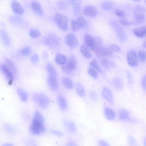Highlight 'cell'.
I'll return each instance as SVG.
<instances>
[{"label":"cell","mask_w":146,"mask_h":146,"mask_svg":"<svg viewBox=\"0 0 146 146\" xmlns=\"http://www.w3.org/2000/svg\"><path fill=\"white\" fill-rule=\"evenodd\" d=\"M30 130L33 134L39 135L43 133L46 131L44 117L38 110L34 113L30 127Z\"/></svg>","instance_id":"cell-1"},{"label":"cell","mask_w":146,"mask_h":146,"mask_svg":"<svg viewBox=\"0 0 146 146\" xmlns=\"http://www.w3.org/2000/svg\"><path fill=\"white\" fill-rule=\"evenodd\" d=\"M146 9L144 7L140 5H138L135 7L133 12L144 13Z\"/></svg>","instance_id":"cell-45"},{"label":"cell","mask_w":146,"mask_h":146,"mask_svg":"<svg viewBox=\"0 0 146 146\" xmlns=\"http://www.w3.org/2000/svg\"><path fill=\"white\" fill-rule=\"evenodd\" d=\"M5 64L13 74H16L17 72V68L14 63L10 59L6 58L5 60Z\"/></svg>","instance_id":"cell-27"},{"label":"cell","mask_w":146,"mask_h":146,"mask_svg":"<svg viewBox=\"0 0 146 146\" xmlns=\"http://www.w3.org/2000/svg\"><path fill=\"white\" fill-rule=\"evenodd\" d=\"M63 86L68 89H72L74 88V84L72 80L67 77H63L62 80Z\"/></svg>","instance_id":"cell-25"},{"label":"cell","mask_w":146,"mask_h":146,"mask_svg":"<svg viewBox=\"0 0 146 146\" xmlns=\"http://www.w3.org/2000/svg\"><path fill=\"white\" fill-rule=\"evenodd\" d=\"M30 36L34 38H37L40 35V33L39 30L35 28H32L29 31Z\"/></svg>","instance_id":"cell-38"},{"label":"cell","mask_w":146,"mask_h":146,"mask_svg":"<svg viewBox=\"0 0 146 146\" xmlns=\"http://www.w3.org/2000/svg\"><path fill=\"white\" fill-rule=\"evenodd\" d=\"M127 60L128 64L132 67L137 66L139 63L137 53L133 50L128 51L127 55Z\"/></svg>","instance_id":"cell-8"},{"label":"cell","mask_w":146,"mask_h":146,"mask_svg":"<svg viewBox=\"0 0 146 146\" xmlns=\"http://www.w3.org/2000/svg\"><path fill=\"white\" fill-rule=\"evenodd\" d=\"M66 146H76L77 145L74 141L71 140L68 141L66 143Z\"/></svg>","instance_id":"cell-54"},{"label":"cell","mask_w":146,"mask_h":146,"mask_svg":"<svg viewBox=\"0 0 146 146\" xmlns=\"http://www.w3.org/2000/svg\"><path fill=\"white\" fill-rule=\"evenodd\" d=\"M17 92L21 101L25 102L27 100L28 96L25 90L21 88H18L17 89Z\"/></svg>","instance_id":"cell-29"},{"label":"cell","mask_w":146,"mask_h":146,"mask_svg":"<svg viewBox=\"0 0 146 146\" xmlns=\"http://www.w3.org/2000/svg\"><path fill=\"white\" fill-rule=\"evenodd\" d=\"M55 20L58 26L62 30L66 31L68 29V20L65 15L59 13H56L55 16Z\"/></svg>","instance_id":"cell-4"},{"label":"cell","mask_w":146,"mask_h":146,"mask_svg":"<svg viewBox=\"0 0 146 146\" xmlns=\"http://www.w3.org/2000/svg\"><path fill=\"white\" fill-rule=\"evenodd\" d=\"M110 25L114 29L119 41L121 43L125 42L127 40V35L125 31L116 21H111Z\"/></svg>","instance_id":"cell-3"},{"label":"cell","mask_w":146,"mask_h":146,"mask_svg":"<svg viewBox=\"0 0 146 146\" xmlns=\"http://www.w3.org/2000/svg\"><path fill=\"white\" fill-rule=\"evenodd\" d=\"M89 97L90 99L94 102H96L98 99V95L97 93L94 91L91 90L89 93Z\"/></svg>","instance_id":"cell-40"},{"label":"cell","mask_w":146,"mask_h":146,"mask_svg":"<svg viewBox=\"0 0 146 146\" xmlns=\"http://www.w3.org/2000/svg\"><path fill=\"white\" fill-rule=\"evenodd\" d=\"M112 84L114 88L118 90H121L123 89V83L122 80L119 78H115L112 81Z\"/></svg>","instance_id":"cell-26"},{"label":"cell","mask_w":146,"mask_h":146,"mask_svg":"<svg viewBox=\"0 0 146 146\" xmlns=\"http://www.w3.org/2000/svg\"><path fill=\"white\" fill-rule=\"evenodd\" d=\"M133 0L135 1H139L140 0Z\"/></svg>","instance_id":"cell-62"},{"label":"cell","mask_w":146,"mask_h":146,"mask_svg":"<svg viewBox=\"0 0 146 146\" xmlns=\"http://www.w3.org/2000/svg\"><path fill=\"white\" fill-rule=\"evenodd\" d=\"M76 90L78 95L80 98H84L86 95L85 89L82 84L79 82L76 83Z\"/></svg>","instance_id":"cell-22"},{"label":"cell","mask_w":146,"mask_h":146,"mask_svg":"<svg viewBox=\"0 0 146 146\" xmlns=\"http://www.w3.org/2000/svg\"><path fill=\"white\" fill-rule=\"evenodd\" d=\"M77 61L76 57L73 55L70 56L67 64L62 68V70L66 73H70L76 68Z\"/></svg>","instance_id":"cell-6"},{"label":"cell","mask_w":146,"mask_h":146,"mask_svg":"<svg viewBox=\"0 0 146 146\" xmlns=\"http://www.w3.org/2000/svg\"><path fill=\"white\" fill-rule=\"evenodd\" d=\"M84 41L87 46L94 51L96 47V42L95 38L89 34H86L84 37Z\"/></svg>","instance_id":"cell-10"},{"label":"cell","mask_w":146,"mask_h":146,"mask_svg":"<svg viewBox=\"0 0 146 146\" xmlns=\"http://www.w3.org/2000/svg\"><path fill=\"white\" fill-rule=\"evenodd\" d=\"M57 100L61 110L63 111H65L67 108L68 103L65 97L62 94H59L57 96Z\"/></svg>","instance_id":"cell-17"},{"label":"cell","mask_w":146,"mask_h":146,"mask_svg":"<svg viewBox=\"0 0 146 146\" xmlns=\"http://www.w3.org/2000/svg\"><path fill=\"white\" fill-rule=\"evenodd\" d=\"M68 1L71 4L73 5L77 3H80L81 0H68Z\"/></svg>","instance_id":"cell-56"},{"label":"cell","mask_w":146,"mask_h":146,"mask_svg":"<svg viewBox=\"0 0 146 146\" xmlns=\"http://www.w3.org/2000/svg\"><path fill=\"white\" fill-rule=\"evenodd\" d=\"M46 69L50 75L56 76L57 72L54 66L50 63H48L46 65Z\"/></svg>","instance_id":"cell-33"},{"label":"cell","mask_w":146,"mask_h":146,"mask_svg":"<svg viewBox=\"0 0 146 146\" xmlns=\"http://www.w3.org/2000/svg\"><path fill=\"white\" fill-rule=\"evenodd\" d=\"M138 56L141 62L143 63L146 62V51L141 50L139 51Z\"/></svg>","instance_id":"cell-39"},{"label":"cell","mask_w":146,"mask_h":146,"mask_svg":"<svg viewBox=\"0 0 146 146\" xmlns=\"http://www.w3.org/2000/svg\"><path fill=\"white\" fill-rule=\"evenodd\" d=\"M142 46L143 47L146 48V39L143 42Z\"/></svg>","instance_id":"cell-58"},{"label":"cell","mask_w":146,"mask_h":146,"mask_svg":"<svg viewBox=\"0 0 146 146\" xmlns=\"http://www.w3.org/2000/svg\"><path fill=\"white\" fill-rule=\"evenodd\" d=\"M73 5L74 14L76 15H80L82 12V7L80 3H77Z\"/></svg>","instance_id":"cell-34"},{"label":"cell","mask_w":146,"mask_h":146,"mask_svg":"<svg viewBox=\"0 0 146 146\" xmlns=\"http://www.w3.org/2000/svg\"><path fill=\"white\" fill-rule=\"evenodd\" d=\"M145 3L146 4V0H145Z\"/></svg>","instance_id":"cell-61"},{"label":"cell","mask_w":146,"mask_h":146,"mask_svg":"<svg viewBox=\"0 0 146 146\" xmlns=\"http://www.w3.org/2000/svg\"><path fill=\"white\" fill-rule=\"evenodd\" d=\"M31 51V49L29 46H26L21 51V54L24 56H27L29 55Z\"/></svg>","instance_id":"cell-43"},{"label":"cell","mask_w":146,"mask_h":146,"mask_svg":"<svg viewBox=\"0 0 146 146\" xmlns=\"http://www.w3.org/2000/svg\"><path fill=\"white\" fill-rule=\"evenodd\" d=\"M65 40L66 44L71 48H74L78 45L77 39L73 34L70 33L68 34L65 36Z\"/></svg>","instance_id":"cell-13"},{"label":"cell","mask_w":146,"mask_h":146,"mask_svg":"<svg viewBox=\"0 0 146 146\" xmlns=\"http://www.w3.org/2000/svg\"><path fill=\"white\" fill-rule=\"evenodd\" d=\"M118 115L119 119L122 121L131 123H137V120L131 117L130 112L124 108L119 109Z\"/></svg>","instance_id":"cell-5"},{"label":"cell","mask_w":146,"mask_h":146,"mask_svg":"<svg viewBox=\"0 0 146 146\" xmlns=\"http://www.w3.org/2000/svg\"><path fill=\"white\" fill-rule=\"evenodd\" d=\"M104 114L106 118L109 121L113 120L115 117V113L114 111L107 106L105 107L103 109Z\"/></svg>","instance_id":"cell-18"},{"label":"cell","mask_w":146,"mask_h":146,"mask_svg":"<svg viewBox=\"0 0 146 146\" xmlns=\"http://www.w3.org/2000/svg\"><path fill=\"white\" fill-rule=\"evenodd\" d=\"M71 28L72 30L74 32L78 31L81 29L76 20L74 19L71 20Z\"/></svg>","instance_id":"cell-36"},{"label":"cell","mask_w":146,"mask_h":146,"mask_svg":"<svg viewBox=\"0 0 146 146\" xmlns=\"http://www.w3.org/2000/svg\"><path fill=\"white\" fill-rule=\"evenodd\" d=\"M98 144L100 146H108L110 145L106 141L103 139H100L98 141Z\"/></svg>","instance_id":"cell-50"},{"label":"cell","mask_w":146,"mask_h":146,"mask_svg":"<svg viewBox=\"0 0 146 146\" xmlns=\"http://www.w3.org/2000/svg\"><path fill=\"white\" fill-rule=\"evenodd\" d=\"M1 71L8 81L9 84H11L14 78L13 74L6 64H3L1 66Z\"/></svg>","instance_id":"cell-12"},{"label":"cell","mask_w":146,"mask_h":146,"mask_svg":"<svg viewBox=\"0 0 146 146\" xmlns=\"http://www.w3.org/2000/svg\"><path fill=\"white\" fill-rule=\"evenodd\" d=\"M120 22L122 25L124 26H129L135 24L134 22L129 21L125 19H120Z\"/></svg>","instance_id":"cell-46"},{"label":"cell","mask_w":146,"mask_h":146,"mask_svg":"<svg viewBox=\"0 0 146 146\" xmlns=\"http://www.w3.org/2000/svg\"><path fill=\"white\" fill-rule=\"evenodd\" d=\"M143 142L144 145L146 146V136L144 138Z\"/></svg>","instance_id":"cell-59"},{"label":"cell","mask_w":146,"mask_h":146,"mask_svg":"<svg viewBox=\"0 0 146 146\" xmlns=\"http://www.w3.org/2000/svg\"><path fill=\"white\" fill-rule=\"evenodd\" d=\"M141 86L143 89L146 90V74L144 75L142 78Z\"/></svg>","instance_id":"cell-51"},{"label":"cell","mask_w":146,"mask_h":146,"mask_svg":"<svg viewBox=\"0 0 146 146\" xmlns=\"http://www.w3.org/2000/svg\"><path fill=\"white\" fill-rule=\"evenodd\" d=\"M100 62L102 66L106 69H108L115 65L113 62L105 57H102L101 58L100 60Z\"/></svg>","instance_id":"cell-23"},{"label":"cell","mask_w":146,"mask_h":146,"mask_svg":"<svg viewBox=\"0 0 146 146\" xmlns=\"http://www.w3.org/2000/svg\"><path fill=\"white\" fill-rule=\"evenodd\" d=\"M126 73L128 84H132L134 82V79L132 74L128 70H126Z\"/></svg>","instance_id":"cell-44"},{"label":"cell","mask_w":146,"mask_h":146,"mask_svg":"<svg viewBox=\"0 0 146 146\" xmlns=\"http://www.w3.org/2000/svg\"><path fill=\"white\" fill-rule=\"evenodd\" d=\"M43 58L44 59H46L48 57V54L46 51H44L43 54Z\"/></svg>","instance_id":"cell-57"},{"label":"cell","mask_w":146,"mask_h":146,"mask_svg":"<svg viewBox=\"0 0 146 146\" xmlns=\"http://www.w3.org/2000/svg\"><path fill=\"white\" fill-rule=\"evenodd\" d=\"M102 93L103 97L108 103L111 105L113 104V96L109 88L107 87H104L102 89Z\"/></svg>","instance_id":"cell-11"},{"label":"cell","mask_w":146,"mask_h":146,"mask_svg":"<svg viewBox=\"0 0 146 146\" xmlns=\"http://www.w3.org/2000/svg\"><path fill=\"white\" fill-rule=\"evenodd\" d=\"M62 124L65 130L69 134L73 135L76 133V126L72 120L68 119H64L62 121Z\"/></svg>","instance_id":"cell-7"},{"label":"cell","mask_w":146,"mask_h":146,"mask_svg":"<svg viewBox=\"0 0 146 146\" xmlns=\"http://www.w3.org/2000/svg\"><path fill=\"white\" fill-rule=\"evenodd\" d=\"M109 48L112 52H118L120 50L119 46L115 44L111 45Z\"/></svg>","instance_id":"cell-49"},{"label":"cell","mask_w":146,"mask_h":146,"mask_svg":"<svg viewBox=\"0 0 146 146\" xmlns=\"http://www.w3.org/2000/svg\"><path fill=\"white\" fill-rule=\"evenodd\" d=\"M134 19L135 25L143 23L145 20V16L143 13L133 12Z\"/></svg>","instance_id":"cell-20"},{"label":"cell","mask_w":146,"mask_h":146,"mask_svg":"<svg viewBox=\"0 0 146 146\" xmlns=\"http://www.w3.org/2000/svg\"><path fill=\"white\" fill-rule=\"evenodd\" d=\"M1 36L4 44L6 45H9L10 42L9 39L5 31H2L1 32Z\"/></svg>","instance_id":"cell-37"},{"label":"cell","mask_w":146,"mask_h":146,"mask_svg":"<svg viewBox=\"0 0 146 146\" xmlns=\"http://www.w3.org/2000/svg\"><path fill=\"white\" fill-rule=\"evenodd\" d=\"M31 6L33 10L37 15L40 16L43 15V10L39 3L35 1H33L31 3Z\"/></svg>","instance_id":"cell-21"},{"label":"cell","mask_w":146,"mask_h":146,"mask_svg":"<svg viewBox=\"0 0 146 146\" xmlns=\"http://www.w3.org/2000/svg\"><path fill=\"white\" fill-rule=\"evenodd\" d=\"M76 21L81 29L85 28L87 25V22L86 20L82 17H79Z\"/></svg>","instance_id":"cell-32"},{"label":"cell","mask_w":146,"mask_h":146,"mask_svg":"<svg viewBox=\"0 0 146 146\" xmlns=\"http://www.w3.org/2000/svg\"><path fill=\"white\" fill-rule=\"evenodd\" d=\"M51 132L54 135L58 137H62L64 135L63 133L62 132L55 130H52Z\"/></svg>","instance_id":"cell-52"},{"label":"cell","mask_w":146,"mask_h":146,"mask_svg":"<svg viewBox=\"0 0 146 146\" xmlns=\"http://www.w3.org/2000/svg\"><path fill=\"white\" fill-rule=\"evenodd\" d=\"M50 40V44L56 45L58 44V40L56 37L54 35L50 34L48 37Z\"/></svg>","instance_id":"cell-42"},{"label":"cell","mask_w":146,"mask_h":146,"mask_svg":"<svg viewBox=\"0 0 146 146\" xmlns=\"http://www.w3.org/2000/svg\"><path fill=\"white\" fill-rule=\"evenodd\" d=\"M80 51L83 56L86 58L89 59L91 58L92 53L88 47L86 45L82 44L80 46Z\"/></svg>","instance_id":"cell-24"},{"label":"cell","mask_w":146,"mask_h":146,"mask_svg":"<svg viewBox=\"0 0 146 146\" xmlns=\"http://www.w3.org/2000/svg\"><path fill=\"white\" fill-rule=\"evenodd\" d=\"M38 56L36 54H34L31 57V61L34 63L37 62L38 60Z\"/></svg>","instance_id":"cell-53"},{"label":"cell","mask_w":146,"mask_h":146,"mask_svg":"<svg viewBox=\"0 0 146 146\" xmlns=\"http://www.w3.org/2000/svg\"><path fill=\"white\" fill-rule=\"evenodd\" d=\"M116 15L121 18H123L125 16V13L123 10L119 9H116L115 11Z\"/></svg>","instance_id":"cell-47"},{"label":"cell","mask_w":146,"mask_h":146,"mask_svg":"<svg viewBox=\"0 0 146 146\" xmlns=\"http://www.w3.org/2000/svg\"><path fill=\"white\" fill-rule=\"evenodd\" d=\"M34 102L39 107L45 109L47 108L50 103L49 98L45 94L41 93H35L32 96Z\"/></svg>","instance_id":"cell-2"},{"label":"cell","mask_w":146,"mask_h":146,"mask_svg":"<svg viewBox=\"0 0 146 146\" xmlns=\"http://www.w3.org/2000/svg\"><path fill=\"white\" fill-rule=\"evenodd\" d=\"M3 127L5 130L9 134H13L15 133L14 129L12 126L9 124H4Z\"/></svg>","instance_id":"cell-41"},{"label":"cell","mask_w":146,"mask_h":146,"mask_svg":"<svg viewBox=\"0 0 146 146\" xmlns=\"http://www.w3.org/2000/svg\"><path fill=\"white\" fill-rule=\"evenodd\" d=\"M97 71L92 66L89 67L88 70V74L94 79H96L98 77Z\"/></svg>","instance_id":"cell-35"},{"label":"cell","mask_w":146,"mask_h":146,"mask_svg":"<svg viewBox=\"0 0 146 146\" xmlns=\"http://www.w3.org/2000/svg\"><path fill=\"white\" fill-rule=\"evenodd\" d=\"M55 60L58 64L60 65H63L66 63L67 59L64 55L62 54H58L56 55Z\"/></svg>","instance_id":"cell-28"},{"label":"cell","mask_w":146,"mask_h":146,"mask_svg":"<svg viewBox=\"0 0 146 146\" xmlns=\"http://www.w3.org/2000/svg\"><path fill=\"white\" fill-rule=\"evenodd\" d=\"M83 12L85 15L91 17H96L98 13L96 8L91 5L86 6L84 8Z\"/></svg>","instance_id":"cell-14"},{"label":"cell","mask_w":146,"mask_h":146,"mask_svg":"<svg viewBox=\"0 0 146 146\" xmlns=\"http://www.w3.org/2000/svg\"><path fill=\"white\" fill-rule=\"evenodd\" d=\"M94 52L98 56L102 57L110 56L113 54L112 52L109 48L104 45L97 48Z\"/></svg>","instance_id":"cell-9"},{"label":"cell","mask_w":146,"mask_h":146,"mask_svg":"<svg viewBox=\"0 0 146 146\" xmlns=\"http://www.w3.org/2000/svg\"><path fill=\"white\" fill-rule=\"evenodd\" d=\"M134 35L139 38L146 37V25H143L134 28L133 30Z\"/></svg>","instance_id":"cell-15"},{"label":"cell","mask_w":146,"mask_h":146,"mask_svg":"<svg viewBox=\"0 0 146 146\" xmlns=\"http://www.w3.org/2000/svg\"><path fill=\"white\" fill-rule=\"evenodd\" d=\"M48 83L49 87L52 90L56 91L58 89V84L56 76L50 74L48 78Z\"/></svg>","instance_id":"cell-16"},{"label":"cell","mask_w":146,"mask_h":146,"mask_svg":"<svg viewBox=\"0 0 146 146\" xmlns=\"http://www.w3.org/2000/svg\"><path fill=\"white\" fill-rule=\"evenodd\" d=\"M113 7V3L109 1H105L101 4L102 8L105 11H109Z\"/></svg>","instance_id":"cell-30"},{"label":"cell","mask_w":146,"mask_h":146,"mask_svg":"<svg viewBox=\"0 0 146 146\" xmlns=\"http://www.w3.org/2000/svg\"><path fill=\"white\" fill-rule=\"evenodd\" d=\"M129 142L131 146H137V143L135 139L131 135L128 137Z\"/></svg>","instance_id":"cell-48"},{"label":"cell","mask_w":146,"mask_h":146,"mask_svg":"<svg viewBox=\"0 0 146 146\" xmlns=\"http://www.w3.org/2000/svg\"><path fill=\"white\" fill-rule=\"evenodd\" d=\"M13 145H12L10 144H5V145H4V146H12Z\"/></svg>","instance_id":"cell-60"},{"label":"cell","mask_w":146,"mask_h":146,"mask_svg":"<svg viewBox=\"0 0 146 146\" xmlns=\"http://www.w3.org/2000/svg\"><path fill=\"white\" fill-rule=\"evenodd\" d=\"M11 7L13 11L16 14L19 15H21L24 13V11L23 8L16 1L14 0L13 1Z\"/></svg>","instance_id":"cell-19"},{"label":"cell","mask_w":146,"mask_h":146,"mask_svg":"<svg viewBox=\"0 0 146 146\" xmlns=\"http://www.w3.org/2000/svg\"><path fill=\"white\" fill-rule=\"evenodd\" d=\"M43 42L46 45L50 44V40L48 37H45L43 38Z\"/></svg>","instance_id":"cell-55"},{"label":"cell","mask_w":146,"mask_h":146,"mask_svg":"<svg viewBox=\"0 0 146 146\" xmlns=\"http://www.w3.org/2000/svg\"><path fill=\"white\" fill-rule=\"evenodd\" d=\"M90 65L100 73L102 74L103 73V70L99 65L96 59H94L90 62Z\"/></svg>","instance_id":"cell-31"}]
</instances>
